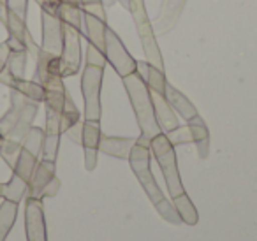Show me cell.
Masks as SVG:
<instances>
[{
    "mask_svg": "<svg viewBox=\"0 0 257 241\" xmlns=\"http://www.w3.org/2000/svg\"><path fill=\"white\" fill-rule=\"evenodd\" d=\"M128 162H131V167H133L134 174H136L138 180H140L141 187L145 188V192H147V195L150 197V201L155 204L157 211L161 213L166 220H169V222H173V223L182 222L176 208L173 204H169V202L164 199V195H162V192H161V188H159L157 181H155L154 174H152L150 148L140 145V143L136 141V145H134L133 150H131V155H128Z\"/></svg>",
    "mask_w": 257,
    "mask_h": 241,
    "instance_id": "cell-1",
    "label": "cell"
},
{
    "mask_svg": "<svg viewBox=\"0 0 257 241\" xmlns=\"http://www.w3.org/2000/svg\"><path fill=\"white\" fill-rule=\"evenodd\" d=\"M121 79H123V86L128 93V99H131V104H133L134 113H136V120L141 129V136L147 139H152L157 134H161L162 129L157 122V116H155L152 93L148 85L145 83V79L138 72L127 74Z\"/></svg>",
    "mask_w": 257,
    "mask_h": 241,
    "instance_id": "cell-2",
    "label": "cell"
},
{
    "mask_svg": "<svg viewBox=\"0 0 257 241\" xmlns=\"http://www.w3.org/2000/svg\"><path fill=\"white\" fill-rule=\"evenodd\" d=\"M127 11L133 15V20L136 23V30L141 39V46H143L147 62L150 65H154L155 69H159V71H164V60H162L161 48H159L157 39H155L154 27H152V22L147 15L145 2L143 0H128Z\"/></svg>",
    "mask_w": 257,
    "mask_h": 241,
    "instance_id": "cell-3",
    "label": "cell"
},
{
    "mask_svg": "<svg viewBox=\"0 0 257 241\" xmlns=\"http://www.w3.org/2000/svg\"><path fill=\"white\" fill-rule=\"evenodd\" d=\"M150 150L154 152L155 159H157L161 171L164 174V180L168 183L169 194L173 197L183 194L185 188L180 180L178 166H176V155H175V146L169 143V139L166 138V134H157L155 138L150 139Z\"/></svg>",
    "mask_w": 257,
    "mask_h": 241,
    "instance_id": "cell-4",
    "label": "cell"
},
{
    "mask_svg": "<svg viewBox=\"0 0 257 241\" xmlns=\"http://www.w3.org/2000/svg\"><path fill=\"white\" fill-rule=\"evenodd\" d=\"M104 69L86 64L81 78V92L85 99V120H100V85Z\"/></svg>",
    "mask_w": 257,
    "mask_h": 241,
    "instance_id": "cell-5",
    "label": "cell"
},
{
    "mask_svg": "<svg viewBox=\"0 0 257 241\" xmlns=\"http://www.w3.org/2000/svg\"><path fill=\"white\" fill-rule=\"evenodd\" d=\"M58 188H60V180L55 174V162L39 159V162H37L36 169L32 173V178L29 181L27 197L41 199L43 201L44 197L57 195Z\"/></svg>",
    "mask_w": 257,
    "mask_h": 241,
    "instance_id": "cell-6",
    "label": "cell"
},
{
    "mask_svg": "<svg viewBox=\"0 0 257 241\" xmlns=\"http://www.w3.org/2000/svg\"><path fill=\"white\" fill-rule=\"evenodd\" d=\"M104 57H106V62H109L111 67L114 69V72L120 78H125L127 74L136 72V60L131 57V53L125 50L121 39L109 27H107L106 34H104Z\"/></svg>",
    "mask_w": 257,
    "mask_h": 241,
    "instance_id": "cell-7",
    "label": "cell"
},
{
    "mask_svg": "<svg viewBox=\"0 0 257 241\" xmlns=\"http://www.w3.org/2000/svg\"><path fill=\"white\" fill-rule=\"evenodd\" d=\"M81 67V32L64 23V44L60 51L62 78L78 74Z\"/></svg>",
    "mask_w": 257,
    "mask_h": 241,
    "instance_id": "cell-8",
    "label": "cell"
},
{
    "mask_svg": "<svg viewBox=\"0 0 257 241\" xmlns=\"http://www.w3.org/2000/svg\"><path fill=\"white\" fill-rule=\"evenodd\" d=\"M41 29H43L41 50L60 57L62 44H64V23L58 20V16L41 11Z\"/></svg>",
    "mask_w": 257,
    "mask_h": 241,
    "instance_id": "cell-9",
    "label": "cell"
},
{
    "mask_svg": "<svg viewBox=\"0 0 257 241\" xmlns=\"http://www.w3.org/2000/svg\"><path fill=\"white\" fill-rule=\"evenodd\" d=\"M25 230L27 241H48L44 209L41 199L27 197L25 204Z\"/></svg>",
    "mask_w": 257,
    "mask_h": 241,
    "instance_id": "cell-10",
    "label": "cell"
},
{
    "mask_svg": "<svg viewBox=\"0 0 257 241\" xmlns=\"http://www.w3.org/2000/svg\"><path fill=\"white\" fill-rule=\"evenodd\" d=\"M185 2L187 0H162L161 11H159L157 18L152 22L154 32L159 34V36L171 32L176 27V23H178L180 16H182Z\"/></svg>",
    "mask_w": 257,
    "mask_h": 241,
    "instance_id": "cell-11",
    "label": "cell"
},
{
    "mask_svg": "<svg viewBox=\"0 0 257 241\" xmlns=\"http://www.w3.org/2000/svg\"><path fill=\"white\" fill-rule=\"evenodd\" d=\"M100 136H102V134H100L99 122H92V120H85V122H83L81 145H83V148H85V167H86V171H93V169H95Z\"/></svg>",
    "mask_w": 257,
    "mask_h": 241,
    "instance_id": "cell-12",
    "label": "cell"
},
{
    "mask_svg": "<svg viewBox=\"0 0 257 241\" xmlns=\"http://www.w3.org/2000/svg\"><path fill=\"white\" fill-rule=\"evenodd\" d=\"M106 29H107V22H102V20L97 18V16L83 11L81 34L85 36V39L88 41V44H93V46L99 48L100 51H104V34H106Z\"/></svg>",
    "mask_w": 257,
    "mask_h": 241,
    "instance_id": "cell-13",
    "label": "cell"
},
{
    "mask_svg": "<svg viewBox=\"0 0 257 241\" xmlns=\"http://www.w3.org/2000/svg\"><path fill=\"white\" fill-rule=\"evenodd\" d=\"M150 93H152V102H154L155 116H157V122H159V125H161L162 131L169 132V131H173V129L178 127V120H176L175 109L169 106L166 97L161 95V93H155V92H150Z\"/></svg>",
    "mask_w": 257,
    "mask_h": 241,
    "instance_id": "cell-14",
    "label": "cell"
},
{
    "mask_svg": "<svg viewBox=\"0 0 257 241\" xmlns=\"http://www.w3.org/2000/svg\"><path fill=\"white\" fill-rule=\"evenodd\" d=\"M136 145V139L133 138H109V136H100L99 152H104L116 159H128L131 150Z\"/></svg>",
    "mask_w": 257,
    "mask_h": 241,
    "instance_id": "cell-15",
    "label": "cell"
},
{
    "mask_svg": "<svg viewBox=\"0 0 257 241\" xmlns=\"http://www.w3.org/2000/svg\"><path fill=\"white\" fill-rule=\"evenodd\" d=\"M164 97H166V100L169 102V106H171L173 109L178 111V113L182 114V116L185 118L187 122H189L190 118L197 116V109L194 107V104L190 102V100L187 99V97L183 95L182 92H178L175 86L169 85V83H166Z\"/></svg>",
    "mask_w": 257,
    "mask_h": 241,
    "instance_id": "cell-16",
    "label": "cell"
},
{
    "mask_svg": "<svg viewBox=\"0 0 257 241\" xmlns=\"http://www.w3.org/2000/svg\"><path fill=\"white\" fill-rule=\"evenodd\" d=\"M190 129V134H192V143H196L197 152H199L201 159H206L208 152H210V134H208V127L203 122V118L197 114V116L190 118L187 122Z\"/></svg>",
    "mask_w": 257,
    "mask_h": 241,
    "instance_id": "cell-17",
    "label": "cell"
},
{
    "mask_svg": "<svg viewBox=\"0 0 257 241\" xmlns=\"http://www.w3.org/2000/svg\"><path fill=\"white\" fill-rule=\"evenodd\" d=\"M37 162H39V157H36L32 152H29V150L22 146L18 159H16V164H15V167H13V174L18 176L20 180H23L25 183H29Z\"/></svg>",
    "mask_w": 257,
    "mask_h": 241,
    "instance_id": "cell-18",
    "label": "cell"
},
{
    "mask_svg": "<svg viewBox=\"0 0 257 241\" xmlns=\"http://www.w3.org/2000/svg\"><path fill=\"white\" fill-rule=\"evenodd\" d=\"M16 216H18V202L8 201V199L0 202V241H6L15 225Z\"/></svg>",
    "mask_w": 257,
    "mask_h": 241,
    "instance_id": "cell-19",
    "label": "cell"
},
{
    "mask_svg": "<svg viewBox=\"0 0 257 241\" xmlns=\"http://www.w3.org/2000/svg\"><path fill=\"white\" fill-rule=\"evenodd\" d=\"M57 16H58V20H60L62 23L74 27L76 30H79V32H81V29H83V11H81V8L60 2V4H58V8H57Z\"/></svg>",
    "mask_w": 257,
    "mask_h": 241,
    "instance_id": "cell-20",
    "label": "cell"
},
{
    "mask_svg": "<svg viewBox=\"0 0 257 241\" xmlns=\"http://www.w3.org/2000/svg\"><path fill=\"white\" fill-rule=\"evenodd\" d=\"M27 190H29V183H25L23 180H20L18 176L11 174L8 183H4V188H2V199H8V201L18 202L25 197Z\"/></svg>",
    "mask_w": 257,
    "mask_h": 241,
    "instance_id": "cell-21",
    "label": "cell"
},
{
    "mask_svg": "<svg viewBox=\"0 0 257 241\" xmlns=\"http://www.w3.org/2000/svg\"><path fill=\"white\" fill-rule=\"evenodd\" d=\"M27 58H29L27 50H11L6 62V71L15 78H25Z\"/></svg>",
    "mask_w": 257,
    "mask_h": 241,
    "instance_id": "cell-22",
    "label": "cell"
},
{
    "mask_svg": "<svg viewBox=\"0 0 257 241\" xmlns=\"http://www.w3.org/2000/svg\"><path fill=\"white\" fill-rule=\"evenodd\" d=\"M4 27H6V30H8L9 37H15V39H18L20 43L25 44V36H27V32H29L27 20L20 18L16 13H13L8 9V20H6Z\"/></svg>",
    "mask_w": 257,
    "mask_h": 241,
    "instance_id": "cell-23",
    "label": "cell"
},
{
    "mask_svg": "<svg viewBox=\"0 0 257 241\" xmlns=\"http://www.w3.org/2000/svg\"><path fill=\"white\" fill-rule=\"evenodd\" d=\"M173 201H175V208H176V211H178L180 218H182L183 222L190 223V225L197 223V211H196L192 201H190L189 195H187L185 192L180 194V195H176V197H173Z\"/></svg>",
    "mask_w": 257,
    "mask_h": 241,
    "instance_id": "cell-24",
    "label": "cell"
},
{
    "mask_svg": "<svg viewBox=\"0 0 257 241\" xmlns=\"http://www.w3.org/2000/svg\"><path fill=\"white\" fill-rule=\"evenodd\" d=\"M79 122V111L78 107L74 106L72 102L71 95L69 92L65 93V100H64V107H62V113H60V131L62 134L67 132V129H71L72 125H76Z\"/></svg>",
    "mask_w": 257,
    "mask_h": 241,
    "instance_id": "cell-25",
    "label": "cell"
},
{
    "mask_svg": "<svg viewBox=\"0 0 257 241\" xmlns=\"http://www.w3.org/2000/svg\"><path fill=\"white\" fill-rule=\"evenodd\" d=\"M43 143H44V131L41 127H34V125H32V127H30V131L27 132L22 146L41 159V153H43Z\"/></svg>",
    "mask_w": 257,
    "mask_h": 241,
    "instance_id": "cell-26",
    "label": "cell"
},
{
    "mask_svg": "<svg viewBox=\"0 0 257 241\" xmlns=\"http://www.w3.org/2000/svg\"><path fill=\"white\" fill-rule=\"evenodd\" d=\"M145 83L148 85L150 92L164 95L168 79H166V76H164V71H159V69H155L154 65L148 64V74H147V78H145Z\"/></svg>",
    "mask_w": 257,
    "mask_h": 241,
    "instance_id": "cell-27",
    "label": "cell"
},
{
    "mask_svg": "<svg viewBox=\"0 0 257 241\" xmlns=\"http://www.w3.org/2000/svg\"><path fill=\"white\" fill-rule=\"evenodd\" d=\"M166 138L169 139V143H171L173 146L192 143V134H190L189 125H185V127H176V129H173V131L166 132Z\"/></svg>",
    "mask_w": 257,
    "mask_h": 241,
    "instance_id": "cell-28",
    "label": "cell"
},
{
    "mask_svg": "<svg viewBox=\"0 0 257 241\" xmlns=\"http://www.w3.org/2000/svg\"><path fill=\"white\" fill-rule=\"evenodd\" d=\"M79 6H81V11H86V13H90V15L100 18L102 22H107L106 8L102 6L100 0H79Z\"/></svg>",
    "mask_w": 257,
    "mask_h": 241,
    "instance_id": "cell-29",
    "label": "cell"
},
{
    "mask_svg": "<svg viewBox=\"0 0 257 241\" xmlns=\"http://www.w3.org/2000/svg\"><path fill=\"white\" fill-rule=\"evenodd\" d=\"M86 64L95 65V67H106V57H104V51H100L99 48H95L93 44L86 46Z\"/></svg>",
    "mask_w": 257,
    "mask_h": 241,
    "instance_id": "cell-30",
    "label": "cell"
},
{
    "mask_svg": "<svg viewBox=\"0 0 257 241\" xmlns=\"http://www.w3.org/2000/svg\"><path fill=\"white\" fill-rule=\"evenodd\" d=\"M6 6H8L9 11L16 13L20 18L27 20V15H29V0H6Z\"/></svg>",
    "mask_w": 257,
    "mask_h": 241,
    "instance_id": "cell-31",
    "label": "cell"
},
{
    "mask_svg": "<svg viewBox=\"0 0 257 241\" xmlns=\"http://www.w3.org/2000/svg\"><path fill=\"white\" fill-rule=\"evenodd\" d=\"M65 134H67L69 138H71L74 143H78V145H81V138H83V124H81V122H78V124L72 125L71 129H67V132H65Z\"/></svg>",
    "mask_w": 257,
    "mask_h": 241,
    "instance_id": "cell-32",
    "label": "cell"
},
{
    "mask_svg": "<svg viewBox=\"0 0 257 241\" xmlns=\"http://www.w3.org/2000/svg\"><path fill=\"white\" fill-rule=\"evenodd\" d=\"M9 46H8V43H0V72L4 71V67H6V62H8V57H9Z\"/></svg>",
    "mask_w": 257,
    "mask_h": 241,
    "instance_id": "cell-33",
    "label": "cell"
},
{
    "mask_svg": "<svg viewBox=\"0 0 257 241\" xmlns=\"http://www.w3.org/2000/svg\"><path fill=\"white\" fill-rule=\"evenodd\" d=\"M100 2H102L104 8H111V6H114V2H116V0H100Z\"/></svg>",
    "mask_w": 257,
    "mask_h": 241,
    "instance_id": "cell-34",
    "label": "cell"
},
{
    "mask_svg": "<svg viewBox=\"0 0 257 241\" xmlns=\"http://www.w3.org/2000/svg\"><path fill=\"white\" fill-rule=\"evenodd\" d=\"M118 2H120V4L123 6L125 9H128V0H118Z\"/></svg>",
    "mask_w": 257,
    "mask_h": 241,
    "instance_id": "cell-35",
    "label": "cell"
},
{
    "mask_svg": "<svg viewBox=\"0 0 257 241\" xmlns=\"http://www.w3.org/2000/svg\"><path fill=\"white\" fill-rule=\"evenodd\" d=\"M2 188H4V183H0V197H2Z\"/></svg>",
    "mask_w": 257,
    "mask_h": 241,
    "instance_id": "cell-36",
    "label": "cell"
},
{
    "mask_svg": "<svg viewBox=\"0 0 257 241\" xmlns=\"http://www.w3.org/2000/svg\"><path fill=\"white\" fill-rule=\"evenodd\" d=\"M2 143H4V136L0 134V145H2Z\"/></svg>",
    "mask_w": 257,
    "mask_h": 241,
    "instance_id": "cell-37",
    "label": "cell"
}]
</instances>
